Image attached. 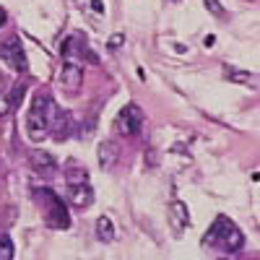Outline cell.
Instances as JSON below:
<instances>
[{"label":"cell","mask_w":260,"mask_h":260,"mask_svg":"<svg viewBox=\"0 0 260 260\" xmlns=\"http://www.w3.org/2000/svg\"><path fill=\"white\" fill-rule=\"evenodd\" d=\"M122 45H125V34H120V31H117V34H112L110 39H107V47H110L112 52H115V50H120Z\"/></svg>","instance_id":"5bb4252c"},{"label":"cell","mask_w":260,"mask_h":260,"mask_svg":"<svg viewBox=\"0 0 260 260\" xmlns=\"http://www.w3.org/2000/svg\"><path fill=\"white\" fill-rule=\"evenodd\" d=\"M141 125H143V117H141V110L136 104H127L120 110V115L115 117V127L120 136H136L141 133Z\"/></svg>","instance_id":"277c9868"},{"label":"cell","mask_w":260,"mask_h":260,"mask_svg":"<svg viewBox=\"0 0 260 260\" xmlns=\"http://www.w3.org/2000/svg\"><path fill=\"white\" fill-rule=\"evenodd\" d=\"M117 156H120V146H117L115 141H102V143H99V167H102L104 172H110V169L115 167Z\"/></svg>","instance_id":"30bf717a"},{"label":"cell","mask_w":260,"mask_h":260,"mask_svg":"<svg viewBox=\"0 0 260 260\" xmlns=\"http://www.w3.org/2000/svg\"><path fill=\"white\" fill-rule=\"evenodd\" d=\"M11 110H13V107H11L8 96H3V94H0V117H6V115H8Z\"/></svg>","instance_id":"e0dca14e"},{"label":"cell","mask_w":260,"mask_h":260,"mask_svg":"<svg viewBox=\"0 0 260 260\" xmlns=\"http://www.w3.org/2000/svg\"><path fill=\"white\" fill-rule=\"evenodd\" d=\"M3 24H6V13H3V11H0V26H3Z\"/></svg>","instance_id":"d6986e66"},{"label":"cell","mask_w":260,"mask_h":260,"mask_svg":"<svg viewBox=\"0 0 260 260\" xmlns=\"http://www.w3.org/2000/svg\"><path fill=\"white\" fill-rule=\"evenodd\" d=\"M52 112H47V120H52V130H55V138L62 141V138H68V133L73 130V117L68 110H60V107H50Z\"/></svg>","instance_id":"52a82bcc"},{"label":"cell","mask_w":260,"mask_h":260,"mask_svg":"<svg viewBox=\"0 0 260 260\" xmlns=\"http://www.w3.org/2000/svg\"><path fill=\"white\" fill-rule=\"evenodd\" d=\"M29 161L34 167V172H39V175H52V172L57 169V159L50 154V151H42V148H34L29 151Z\"/></svg>","instance_id":"ba28073f"},{"label":"cell","mask_w":260,"mask_h":260,"mask_svg":"<svg viewBox=\"0 0 260 260\" xmlns=\"http://www.w3.org/2000/svg\"><path fill=\"white\" fill-rule=\"evenodd\" d=\"M229 78H232V81H245V83H252V76H250V73H234V71H229Z\"/></svg>","instance_id":"ac0fdd59"},{"label":"cell","mask_w":260,"mask_h":260,"mask_svg":"<svg viewBox=\"0 0 260 260\" xmlns=\"http://www.w3.org/2000/svg\"><path fill=\"white\" fill-rule=\"evenodd\" d=\"M50 96L45 91H39L34 99H31V110H29V117H26V136L29 141H45L47 138V130H50V120H47V112H50Z\"/></svg>","instance_id":"6da1fadb"},{"label":"cell","mask_w":260,"mask_h":260,"mask_svg":"<svg viewBox=\"0 0 260 260\" xmlns=\"http://www.w3.org/2000/svg\"><path fill=\"white\" fill-rule=\"evenodd\" d=\"M0 57H3L6 65H11L16 73H26V68H29L26 52H24V47H21L18 37H8L6 42H0Z\"/></svg>","instance_id":"3957f363"},{"label":"cell","mask_w":260,"mask_h":260,"mask_svg":"<svg viewBox=\"0 0 260 260\" xmlns=\"http://www.w3.org/2000/svg\"><path fill=\"white\" fill-rule=\"evenodd\" d=\"M172 211H175V213L180 216V224H182V226H187V221H190V219H187V208H185V203H180V201H177L175 206H172Z\"/></svg>","instance_id":"9a60e30c"},{"label":"cell","mask_w":260,"mask_h":260,"mask_svg":"<svg viewBox=\"0 0 260 260\" xmlns=\"http://www.w3.org/2000/svg\"><path fill=\"white\" fill-rule=\"evenodd\" d=\"M96 234H99L102 242H112L115 240V224H112L110 216H99L96 219Z\"/></svg>","instance_id":"8fae6325"},{"label":"cell","mask_w":260,"mask_h":260,"mask_svg":"<svg viewBox=\"0 0 260 260\" xmlns=\"http://www.w3.org/2000/svg\"><path fill=\"white\" fill-rule=\"evenodd\" d=\"M81 182H89V177H86V172L81 167H71L68 169V185H81Z\"/></svg>","instance_id":"4fadbf2b"},{"label":"cell","mask_w":260,"mask_h":260,"mask_svg":"<svg viewBox=\"0 0 260 260\" xmlns=\"http://www.w3.org/2000/svg\"><path fill=\"white\" fill-rule=\"evenodd\" d=\"M37 198L47 203V211H50L47 219H50V224H55V226H68V211H65L62 201L57 198L52 190H37Z\"/></svg>","instance_id":"5b68a950"},{"label":"cell","mask_w":260,"mask_h":260,"mask_svg":"<svg viewBox=\"0 0 260 260\" xmlns=\"http://www.w3.org/2000/svg\"><path fill=\"white\" fill-rule=\"evenodd\" d=\"M206 6H208V11H211L213 16H224V8H221L219 0H206Z\"/></svg>","instance_id":"2e32d148"},{"label":"cell","mask_w":260,"mask_h":260,"mask_svg":"<svg viewBox=\"0 0 260 260\" xmlns=\"http://www.w3.org/2000/svg\"><path fill=\"white\" fill-rule=\"evenodd\" d=\"M13 240L8 234H0V260H11L13 257Z\"/></svg>","instance_id":"7c38bea8"},{"label":"cell","mask_w":260,"mask_h":260,"mask_svg":"<svg viewBox=\"0 0 260 260\" xmlns=\"http://www.w3.org/2000/svg\"><path fill=\"white\" fill-rule=\"evenodd\" d=\"M91 201H94V187L89 182L68 185V203L73 208H86V206H91Z\"/></svg>","instance_id":"9c48e42d"},{"label":"cell","mask_w":260,"mask_h":260,"mask_svg":"<svg viewBox=\"0 0 260 260\" xmlns=\"http://www.w3.org/2000/svg\"><path fill=\"white\" fill-rule=\"evenodd\" d=\"M208 242H219V247H224L226 252H237L245 245V237L226 216H219V219L213 221L211 232H208Z\"/></svg>","instance_id":"7a4b0ae2"},{"label":"cell","mask_w":260,"mask_h":260,"mask_svg":"<svg viewBox=\"0 0 260 260\" xmlns=\"http://www.w3.org/2000/svg\"><path fill=\"white\" fill-rule=\"evenodd\" d=\"M81 83H83V68H81V62L78 60H65L62 65V73H60V86L65 91H78L81 89Z\"/></svg>","instance_id":"8992f818"}]
</instances>
